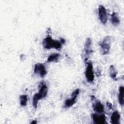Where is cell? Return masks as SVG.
Returning <instances> with one entry per match:
<instances>
[{
  "label": "cell",
  "instance_id": "6da1fadb",
  "mask_svg": "<svg viewBox=\"0 0 124 124\" xmlns=\"http://www.w3.org/2000/svg\"><path fill=\"white\" fill-rule=\"evenodd\" d=\"M42 45L43 47L46 49L51 48L60 49L62 48V44L61 41L54 40L50 36H47L43 39Z\"/></svg>",
  "mask_w": 124,
  "mask_h": 124
},
{
  "label": "cell",
  "instance_id": "7a4b0ae2",
  "mask_svg": "<svg viewBox=\"0 0 124 124\" xmlns=\"http://www.w3.org/2000/svg\"><path fill=\"white\" fill-rule=\"evenodd\" d=\"M48 92V87L45 83H43L40 88L39 91L35 94L32 99V105L34 108H37L38 101L46 97Z\"/></svg>",
  "mask_w": 124,
  "mask_h": 124
},
{
  "label": "cell",
  "instance_id": "3957f363",
  "mask_svg": "<svg viewBox=\"0 0 124 124\" xmlns=\"http://www.w3.org/2000/svg\"><path fill=\"white\" fill-rule=\"evenodd\" d=\"M111 36L107 35L99 43V46L100 47V50L102 54L107 55L109 53L111 47Z\"/></svg>",
  "mask_w": 124,
  "mask_h": 124
},
{
  "label": "cell",
  "instance_id": "277c9868",
  "mask_svg": "<svg viewBox=\"0 0 124 124\" xmlns=\"http://www.w3.org/2000/svg\"><path fill=\"white\" fill-rule=\"evenodd\" d=\"M85 76L88 82L92 83L94 80V74L93 65L91 62H86V67L85 72Z\"/></svg>",
  "mask_w": 124,
  "mask_h": 124
},
{
  "label": "cell",
  "instance_id": "5b68a950",
  "mask_svg": "<svg viewBox=\"0 0 124 124\" xmlns=\"http://www.w3.org/2000/svg\"><path fill=\"white\" fill-rule=\"evenodd\" d=\"M79 89H77L72 93L70 98H68L65 101L64 106L65 108H70L73 106L76 102L79 93Z\"/></svg>",
  "mask_w": 124,
  "mask_h": 124
},
{
  "label": "cell",
  "instance_id": "8992f818",
  "mask_svg": "<svg viewBox=\"0 0 124 124\" xmlns=\"http://www.w3.org/2000/svg\"><path fill=\"white\" fill-rule=\"evenodd\" d=\"M98 15L100 21L103 24H105L108 21L107 10L105 6L100 5L98 8Z\"/></svg>",
  "mask_w": 124,
  "mask_h": 124
},
{
  "label": "cell",
  "instance_id": "52a82bcc",
  "mask_svg": "<svg viewBox=\"0 0 124 124\" xmlns=\"http://www.w3.org/2000/svg\"><path fill=\"white\" fill-rule=\"evenodd\" d=\"M91 118L94 124H105L107 123L106 115L103 113H93L91 115Z\"/></svg>",
  "mask_w": 124,
  "mask_h": 124
},
{
  "label": "cell",
  "instance_id": "ba28073f",
  "mask_svg": "<svg viewBox=\"0 0 124 124\" xmlns=\"http://www.w3.org/2000/svg\"><path fill=\"white\" fill-rule=\"evenodd\" d=\"M34 73L39 75L41 78L44 77L47 73L45 65L42 63H37L34 65Z\"/></svg>",
  "mask_w": 124,
  "mask_h": 124
},
{
  "label": "cell",
  "instance_id": "9c48e42d",
  "mask_svg": "<svg viewBox=\"0 0 124 124\" xmlns=\"http://www.w3.org/2000/svg\"><path fill=\"white\" fill-rule=\"evenodd\" d=\"M92 101H93V110L98 113H103L104 112V107L102 103L99 101L97 100L95 97L93 96L91 97Z\"/></svg>",
  "mask_w": 124,
  "mask_h": 124
},
{
  "label": "cell",
  "instance_id": "30bf717a",
  "mask_svg": "<svg viewBox=\"0 0 124 124\" xmlns=\"http://www.w3.org/2000/svg\"><path fill=\"white\" fill-rule=\"evenodd\" d=\"M92 46V41L91 39L90 38H87L86 40L84 46V50L86 56H89L93 52Z\"/></svg>",
  "mask_w": 124,
  "mask_h": 124
},
{
  "label": "cell",
  "instance_id": "8fae6325",
  "mask_svg": "<svg viewBox=\"0 0 124 124\" xmlns=\"http://www.w3.org/2000/svg\"><path fill=\"white\" fill-rule=\"evenodd\" d=\"M121 116L117 110H114L110 116V121L112 124H119Z\"/></svg>",
  "mask_w": 124,
  "mask_h": 124
},
{
  "label": "cell",
  "instance_id": "7c38bea8",
  "mask_svg": "<svg viewBox=\"0 0 124 124\" xmlns=\"http://www.w3.org/2000/svg\"><path fill=\"white\" fill-rule=\"evenodd\" d=\"M110 21L112 25L115 26H117L119 25L120 23V20L119 17L117 13L113 12L111 15L110 17Z\"/></svg>",
  "mask_w": 124,
  "mask_h": 124
},
{
  "label": "cell",
  "instance_id": "4fadbf2b",
  "mask_svg": "<svg viewBox=\"0 0 124 124\" xmlns=\"http://www.w3.org/2000/svg\"><path fill=\"white\" fill-rule=\"evenodd\" d=\"M124 87L123 86H121L119 88L118 93V101L120 105L123 106L124 104Z\"/></svg>",
  "mask_w": 124,
  "mask_h": 124
},
{
  "label": "cell",
  "instance_id": "5bb4252c",
  "mask_svg": "<svg viewBox=\"0 0 124 124\" xmlns=\"http://www.w3.org/2000/svg\"><path fill=\"white\" fill-rule=\"evenodd\" d=\"M61 55L58 53H54L51 54L49 55L47 58V62H57L59 59L60 58Z\"/></svg>",
  "mask_w": 124,
  "mask_h": 124
},
{
  "label": "cell",
  "instance_id": "9a60e30c",
  "mask_svg": "<svg viewBox=\"0 0 124 124\" xmlns=\"http://www.w3.org/2000/svg\"><path fill=\"white\" fill-rule=\"evenodd\" d=\"M109 74L110 77L114 80H116V77L117 75V72L114 65H111L109 68Z\"/></svg>",
  "mask_w": 124,
  "mask_h": 124
},
{
  "label": "cell",
  "instance_id": "2e32d148",
  "mask_svg": "<svg viewBox=\"0 0 124 124\" xmlns=\"http://www.w3.org/2000/svg\"><path fill=\"white\" fill-rule=\"evenodd\" d=\"M20 104L22 107H25L28 103V97L26 95H21L19 97Z\"/></svg>",
  "mask_w": 124,
  "mask_h": 124
},
{
  "label": "cell",
  "instance_id": "e0dca14e",
  "mask_svg": "<svg viewBox=\"0 0 124 124\" xmlns=\"http://www.w3.org/2000/svg\"><path fill=\"white\" fill-rule=\"evenodd\" d=\"M31 124H36V123H37V122H36V121H33L31 122Z\"/></svg>",
  "mask_w": 124,
  "mask_h": 124
}]
</instances>
